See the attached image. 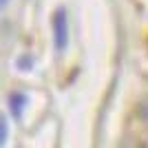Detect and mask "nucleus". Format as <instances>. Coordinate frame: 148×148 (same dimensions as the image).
<instances>
[{"instance_id":"obj_1","label":"nucleus","mask_w":148,"mask_h":148,"mask_svg":"<svg viewBox=\"0 0 148 148\" xmlns=\"http://www.w3.org/2000/svg\"><path fill=\"white\" fill-rule=\"evenodd\" d=\"M53 42H56V51L62 53L69 44V18H66V9H58L53 13Z\"/></svg>"},{"instance_id":"obj_2","label":"nucleus","mask_w":148,"mask_h":148,"mask_svg":"<svg viewBox=\"0 0 148 148\" xmlns=\"http://www.w3.org/2000/svg\"><path fill=\"white\" fill-rule=\"evenodd\" d=\"M9 106H11L13 117H20V113H22V106H25V95H22V93H13L11 97H9Z\"/></svg>"},{"instance_id":"obj_3","label":"nucleus","mask_w":148,"mask_h":148,"mask_svg":"<svg viewBox=\"0 0 148 148\" xmlns=\"http://www.w3.org/2000/svg\"><path fill=\"white\" fill-rule=\"evenodd\" d=\"M5 139H7V122L5 117H0V146L5 144Z\"/></svg>"},{"instance_id":"obj_4","label":"nucleus","mask_w":148,"mask_h":148,"mask_svg":"<svg viewBox=\"0 0 148 148\" xmlns=\"http://www.w3.org/2000/svg\"><path fill=\"white\" fill-rule=\"evenodd\" d=\"M7 2H9V0H0V9H2V7H7Z\"/></svg>"}]
</instances>
